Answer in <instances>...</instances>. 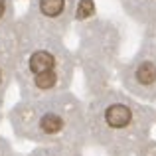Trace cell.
Segmentation results:
<instances>
[{
	"label": "cell",
	"instance_id": "52a82bcc",
	"mask_svg": "<svg viewBox=\"0 0 156 156\" xmlns=\"http://www.w3.org/2000/svg\"><path fill=\"white\" fill-rule=\"evenodd\" d=\"M93 12V4L91 0H81V8H79V16L81 18H85L87 14H91Z\"/></svg>",
	"mask_w": 156,
	"mask_h": 156
},
{
	"label": "cell",
	"instance_id": "7a4b0ae2",
	"mask_svg": "<svg viewBox=\"0 0 156 156\" xmlns=\"http://www.w3.org/2000/svg\"><path fill=\"white\" fill-rule=\"evenodd\" d=\"M136 107L130 105L129 101H111L103 109V125L113 133L119 130H129L134 125V115H136Z\"/></svg>",
	"mask_w": 156,
	"mask_h": 156
},
{
	"label": "cell",
	"instance_id": "5b68a950",
	"mask_svg": "<svg viewBox=\"0 0 156 156\" xmlns=\"http://www.w3.org/2000/svg\"><path fill=\"white\" fill-rule=\"evenodd\" d=\"M65 8V0H40V12L46 18H57Z\"/></svg>",
	"mask_w": 156,
	"mask_h": 156
},
{
	"label": "cell",
	"instance_id": "ba28073f",
	"mask_svg": "<svg viewBox=\"0 0 156 156\" xmlns=\"http://www.w3.org/2000/svg\"><path fill=\"white\" fill-rule=\"evenodd\" d=\"M4 16V0H0V18Z\"/></svg>",
	"mask_w": 156,
	"mask_h": 156
},
{
	"label": "cell",
	"instance_id": "6da1fadb",
	"mask_svg": "<svg viewBox=\"0 0 156 156\" xmlns=\"http://www.w3.org/2000/svg\"><path fill=\"white\" fill-rule=\"evenodd\" d=\"M130 89L148 99H156V50L144 53L130 71Z\"/></svg>",
	"mask_w": 156,
	"mask_h": 156
},
{
	"label": "cell",
	"instance_id": "3957f363",
	"mask_svg": "<svg viewBox=\"0 0 156 156\" xmlns=\"http://www.w3.org/2000/svg\"><path fill=\"white\" fill-rule=\"evenodd\" d=\"M55 55L48 50H38L30 55L28 59V67L34 75H42V73H50V71H55Z\"/></svg>",
	"mask_w": 156,
	"mask_h": 156
},
{
	"label": "cell",
	"instance_id": "277c9868",
	"mask_svg": "<svg viewBox=\"0 0 156 156\" xmlns=\"http://www.w3.org/2000/svg\"><path fill=\"white\" fill-rule=\"evenodd\" d=\"M63 125L65 122H63V119H61V115L53 113V111H48V113L40 119V130H42L44 134H57L63 129Z\"/></svg>",
	"mask_w": 156,
	"mask_h": 156
},
{
	"label": "cell",
	"instance_id": "8992f818",
	"mask_svg": "<svg viewBox=\"0 0 156 156\" xmlns=\"http://www.w3.org/2000/svg\"><path fill=\"white\" fill-rule=\"evenodd\" d=\"M34 83H36V87H40V89H51L53 85L57 83V73H55V71H50V73L36 75Z\"/></svg>",
	"mask_w": 156,
	"mask_h": 156
}]
</instances>
